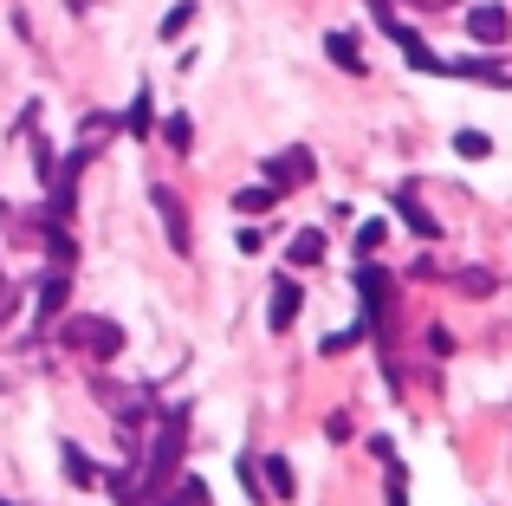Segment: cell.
Listing matches in <instances>:
<instances>
[{
    "instance_id": "ffe728a7",
    "label": "cell",
    "mask_w": 512,
    "mask_h": 506,
    "mask_svg": "<svg viewBox=\"0 0 512 506\" xmlns=\"http://www.w3.org/2000/svg\"><path fill=\"white\" fill-rule=\"evenodd\" d=\"M454 150H461V156H487V150H493V143H487V137H480V130H461V137H454Z\"/></svg>"
},
{
    "instance_id": "9a60e30c",
    "label": "cell",
    "mask_w": 512,
    "mask_h": 506,
    "mask_svg": "<svg viewBox=\"0 0 512 506\" xmlns=\"http://www.w3.org/2000/svg\"><path fill=\"white\" fill-rule=\"evenodd\" d=\"M150 124H156V104H150V91H137V104H130L124 130H130V137H150Z\"/></svg>"
},
{
    "instance_id": "6da1fadb",
    "label": "cell",
    "mask_w": 512,
    "mask_h": 506,
    "mask_svg": "<svg viewBox=\"0 0 512 506\" xmlns=\"http://www.w3.org/2000/svg\"><path fill=\"white\" fill-rule=\"evenodd\" d=\"M65 344H78L85 357L111 364V357L124 351V325H117V318H72V325H65Z\"/></svg>"
},
{
    "instance_id": "3957f363",
    "label": "cell",
    "mask_w": 512,
    "mask_h": 506,
    "mask_svg": "<svg viewBox=\"0 0 512 506\" xmlns=\"http://www.w3.org/2000/svg\"><path fill=\"white\" fill-rule=\"evenodd\" d=\"M357 292H363V325H389L396 286H389V273H383V266H357Z\"/></svg>"
},
{
    "instance_id": "7402d4cb",
    "label": "cell",
    "mask_w": 512,
    "mask_h": 506,
    "mask_svg": "<svg viewBox=\"0 0 512 506\" xmlns=\"http://www.w3.org/2000/svg\"><path fill=\"white\" fill-rule=\"evenodd\" d=\"M188 20H195V7H188V0H182V7H169V20H163V39H175Z\"/></svg>"
},
{
    "instance_id": "5bb4252c",
    "label": "cell",
    "mask_w": 512,
    "mask_h": 506,
    "mask_svg": "<svg viewBox=\"0 0 512 506\" xmlns=\"http://www.w3.org/2000/svg\"><path fill=\"white\" fill-rule=\"evenodd\" d=\"M325 52H331V65H338V72H363V46H357L350 33H331Z\"/></svg>"
},
{
    "instance_id": "9c48e42d",
    "label": "cell",
    "mask_w": 512,
    "mask_h": 506,
    "mask_svg": "<svg viewBox=\"0 0 512 506\" xmlns=\"http://www.w3.org/2000/svg\"><path fill=\"white\" fill-rule=\"evenodd\" d=\"M65 292H72V279H65V273H52L46 286H39V299H33V318H39V325L65 312Z\"/></svg>"
},
{
    "instance_id": "ba28073f",
    "label": "cell",
    "mask_w": 512,
    "mask_h": 506,
    "mask_svg": "<svg viewBox=\"0 0 512 506\" xmlns=\"http://www.w3.org/2000/svg\"><path fill=\"white\" fill-rule=\"evenodd\" d=\"M266 318H273V331H286L292 318H299V279H279V286H273V305H266Z\"/></svg>"
},
{
    "instance_id": "52a82bcc",
    "label": "cell",
    "mask_w": 512,
    "mask_h": 506,
    "mask_svg": "<svg viewBox=\"0 0 512 506\" xmlns=\"http://www.w3.org/2000/svg\"><path fill=\"white\" fill-rule=\"evenodd\" d=\"M59 461H65V481H72V487H104V468H98V461H91L78 442H65Z\"/></svg>"
},
{
    "instance_id": "d6986e66",
    "label": "cell",
    "mask_w": 512,
    "mask_h": 506,
    "mask_svg": "<svg viewBox=\"0 0 512 506\" xmlns=\"http://www.w3.org/2000/svg\"><path fill=\"white\" fill-rule=\"evenodd\" d=\"M389 506H409V474L389 461Z\"/></svg>"
},
{
    "instance_id": "7a4b0ae2",
    "label": "cell",
    "mask_w": 512,
    "mask_h": 506,
    "mask_svg": "<svg viewBox=\"0 0 512 506\" xmlns=\"http://www.w3.org/2000/svg\"><path fill=\"white\" fill-rule=\"evenodd\" d=\"M370 13H376V20H383V33L396 39L402 52H409V65H415V72H448V65H441L435 52H428V39H422V33H409V26H402L396 13H389V0H370Z\"/></svg>"
},
{
    "instance_id": "44dd1931",
    "label": "cell",
    "mask_w": 512,
    "mask_h": 506,
    "mask_svg": "<svg viewBox=\"0 0 512 506\" xmlns=\"http://www.w3.org/2000/svg\"><path fill=\"white\" fill-rule=\"evenodd\" d=\"M376 247H383V221H363V228H357V253H376Z\"/></svg>"
},
{
    "instance_id": "7c38bea8",
    "label": "cell",
    "mask_w": 512,
    "mask_h": 506,
    "mask_svg": "<svg viewBox=\"0 0 512 506\" xmlns=\"http://www.w3.org/2000/svg\"><path fill=\"white\" fill-rule=\"evenodd\" d=\"M396 215H402V221H409V228H415V234H428V241H435V234H441V221H435V215H428V208H422V202H415V195H409V189H402V195H396Z\"/></svg>"
},
{
    "instance_id": "5b68a950",
    "label": "cell",
    "mask_w": 512,
    "mask_h": 506,
    "mask_svg": "<svg viewBox=\"0 0 512 506\" xmlns=\"http://www.w3.org/2000/svg\"><path fill=\"white\" fill-rule=\"evenodd\" d=\"M150 202H156V215H163L169 247H175V253H188V247H195V241H188V208L175 202V189H163V182H156V189H150Z\"/></svg>"
},
{
    "instance_id": "4fadbf2b",
    "label": "cell",
    "mask_w": 512,
    "mask_h": 506,
    "mask_svg": "<svg viewBox=\"0 0 512 506\" xmlns=\"http://www.w3.org/2000/svg\"><path fill=\"white\" fill-rule=\"evenodd\" d=\"M286 260H292V266H318V260H325V234H318V228H305V234H292V247H286Z\"/></svg>"
},
{
    "instance_id": "d4e9b609",
    "label": "cell",
    "mask_w": 512,
    "mask_h": 506,
    "mask_svg": "<svg viewBox=\"0 0 512 506\" xmlns=\"http://www.w3.org/2000/svg\"><path fill=\"white\" fill-rule=\"evenodd\" d=\"M415 13H441V7H454V0H409Z\"/></svg>"
},
{
    "instance_id": "603a6c76",
    "label": "cell",
    "mask_w": 512,
    "mask_h": 506,
    "mask_svg": "<svg viewBox=\"0 0 512 506\" xmlns=\"http://www.w3.org/2000/svg\"><path fill=\"white\" fill-rule=\"evenodd\" d=\"M240 487H247V500H260V468H253V455L240 461Z\"/></svg>"
},
{
    "instance_id": "277c9868",
    "label": "cell",
    "mask_w": 512,
    "mask_h": 506,
    "mask_svg": "<svg viewBox=\"0 0 512 506\" xmlns=\"http://www.w3.org/2000/svg\"><path fill=\"white\" fill-rule=\"evenodd\" d=\"M312 176H318V156L305 150V143H292V150H279L273 163H266V182H273L279 195H286V189H299V182H312Z\"/></svg>"
},
{
    "instance_id": "ac0fdd59",
    "label": "cell",
    "mask_w": 512,
    "mask_h": 506,
    "mask_svg": "<svg viewBox=\"0 0 512 506\" xmlns=\"http://www.w3.org/2000/svg\"><path fill=\"white\" fill-rule=\"evenodd\" d=\"M163 137H169V150H188V143H195V124H188V117H169Z\"/></svg>"
},
{
    "instance_id": "cb8c5ba5",
    "label": "cell",
    "mask_w": 512,
    "mask_h": 506,
    "mask_svg": "<svg viewBox=\"0 0 512 506\" xmlns=\"http://www.w3.org/2000/svg\"><path fill=\"white\" fill-rule=\"evenodd\" d=\"M325 435H331V442H350L357 429H350V416H331V422H325Z\"/></svg>"
},
{
    "instance_id": "8fae6325",
    "label": "cell",
    "mask_w": 512,
    "mask_h": 506,
    "mask_svg": "<svg viewBox=\"0 0 512 506\" xmlns=\"http://www.w3.org/2000/svg\"><path fill=\"white\" fill-rule=\"evenodd\" d=\"M273 202H279L273 182H247V189H234V208H240V215H266Z\"/></svg>"
},
{
    "instance_id": "2e32d148",
    "label": "cell",
    "mask_w": 512,
    "mask_h": 506,
    "mask_svg": "<svg viewBox=\"0 0 512 506\" xmlns=\"http://www.w3.org/2000/svg\"><path fill=\"white\" fill-rule=\"evenodd\" d=\"M454 286H461L467 299H487V292H493V273H487V266H467V273H454Z\"/></svg>"
},
{
    "instance_id": "30bf717a",
    "label": "cell",
    "mask_w": 512,
    "mask_h": 506,
    "mask_svg": "<svg viewBox=\"0 0 512 506\" xmlns=\"http://www.w3.org/2000/svg\"><path fill=\"white\" fill-rule=\"evenodd\" d=\"M260 474H266V494H273V500H292V494H299V481H292V461H286V455H266Z\"/></svg>"
},
{
    "instance_id": "8992f818",
    "label": "cell",
    "mask_w": 512,
    "mask_h": 506,
    "mask_svg": "<svg viewBox=\"0 0 512 506\" xmlns=\"http://www.w3.org/2000/svg\"><path fill=\"white\" fill-rule=\"evenodd\" d=\"M467 33H474L480 46H506V39H512V13L500 7V0H487V7L467 13Z\"/></svg>"
},
{
    "instance_id": "e0dca14e",
    "label": "cell",
    "mask_w": 512,
    "mask_h": 506,
    "mask_svg": "<svg viewBox=\"0 0 512 506\" xmlns=\"http://www.w3.org/2000/svg\"><path fill=\"white\" fill-rule=\"evenodd\" d=\"M156 506H208V487H201V481H188V474H182V487H175V494H163Z\"/></svg>"
}]
</instances>
